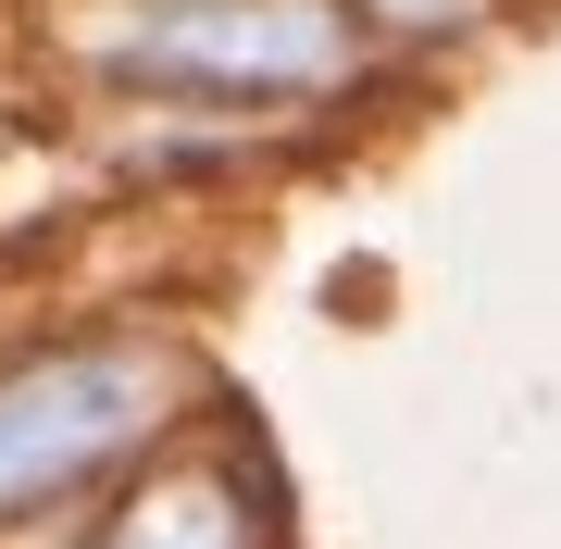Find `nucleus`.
I'll use <instances>...</instances> for the list:
<instances>
[{
    "instance_id": "obj_2",
    "label": "nucleus",
    "mask_w": 561,
    "mask_h": 549,
    "mask_svg": "<svg viewBox=\"0 0 561 549\" xmlns=\"http://www.w3.org/2000/svg\"><path fill=\"white\" fill-rule=\"evenodd\" d=\"M162 88H225V101H275V88H324L350 62V25L324 0H150L113 38Z\"/></svg>"
},
{
    "instance_id": "obj_3",
    "label": "nucleus",
    "mask_w": 561,
    "mask_h": 549,
    "mask_svg": "<svg viewBox=\"0 0 561 549\" xmlns=\"http://www.w3.org/2000/svg\"><path fill=\"white\" fill-rule=\"evenodd\" d=\"M101 549H262V512L225 462H162V488H138L101 525Z\"/></svg>"
},
{
    "instance_id": "obj_1",
    "label": "nucleus",
    "mask_w": 561,
    "mask_h": 549,
    "mask_svg": "<svg viewBox=\"0 0 561 549\" xmlns=\"http://www.w3.org/2000/svg\"><path fill=\"white\" fill-rule=\"evenodd\" d=\"M162 412H175V363H162V350H138V338L50 350V363L0 375V512L88 488V474L125 462Z\"/></svg>"
},
{
    "instance_id": "obj_4",
    "label": "nucleus",
    "mask_w": 561,
    "mask_h": 549,
    "mask_svg": "<svg viewBox=\"0 0 561 549\" xmlns=\"http://www.w3.org/2000/svg\"><path fill=\"white\" fill-rule=\"evenodd\" d=\"M362 13H375L387 38H424V25H461V13H474V0H362Z\"/></svg>"
}]
</instances>
